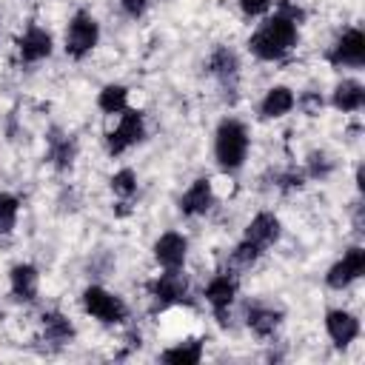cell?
<instances>
[{
	"label": "cell",
	"mask_w": 365,
	"mask_h": 365,
	"mask_svg": "<svg viewBox=\"0 0 365 365\" xmlns=\"http://www.w3.org/2000/svg\"><path fill=\"white\" fill-rule=\"evenodd\" d=\"M297 43H299V23L291 14L274 9V14H268L248 37V51L262 63H277L288 57L297 48Z\"/></svg>",
	"instance_id": "6da1fadb"
},
{
	"label": "cell",
	"mask_w": 365,
	"mask_h": 365,
	"mask_svg": "<svg viewBox=\"0 0 365 365\" xmlns=\"http://www.w3.org/2000/svg\"><path fill=\"white\" fill-rule=\"evenodd\" d=\"M248 148H251V137L242 120L237 117H225L220 120L217 131H214V160L222 171L234 174L245 165L248 160Z\"/></svg>",
	"instance_id": "7a4b0ae2"
},
{
	"label": "cell",
	"mask_w": 365,
	"mask_h": 365,
	"mask_svg": "<svg viewBox=\"0 0 365 365\" xmlns=\"http://www.w3.org/2000/svg\"><path fill=\"white\" fill-rule=\"evenodd\" d=\"M80 302H83V311L91 319L103 322V325H120V322L128 319V305L123 302V297H117L106 285H88V288H83Z\"/></svg>",
	"instance_id": "3957f363"
},
{
	"label": "cell",
	"mask_w": 365,
	"mask_h": 365,
	"mask_svg": "<svg viewBox=\"0 0 365 365\" xmlns=\"http://www.w3.org/2000/svg\"><path fill=\"white\" fill-rule=\"evenodd\" d=\"M100 43V23L91 11H74L68 26H66V37H63V48L71 60H83L88 57Z\"/></svg>",
	"instance_id": "277c9868"
},
{
	"label": "cell",
	"mask_w": 365,
	"mask_h": 365,
	"mask_svg": "<svg viewBox=\"0 0 365 365\" xmlns=\"http://www.w3.org/2000/svg\"><path fill=\"white\" fill-rule=\"evenodd\" d=\"M143 140H145V117H143V111H137V108L128 106L125 111L117 114V123L108 128L106 148H108L111 157H120L128 148L140 145Z\"/></svg>",
	"instance_id": "5b68a950"
},
{
	"label": "cell",
	"mask_w": 365,
	"mask_h": 365,
	"mask_svg": "<svg viewBox=\"0 0 365 365\" xmlns=\"http://www.w3.org/2000/svg\"><path fill=\"white\" fill-rule=\"evenodd\" d=\"M148 297L154 299L157 308H171V305H182L188 297V277L182 274V268L168 271L163 268V274H157L148 282Z\"/></svg>",
	"instance_id": "8992f818"
},
{
	"label": "cell",
	"mask_w": 365,
	"mask_h": 365,
	"mask_svg": "<svg viewBox=\"0 0 365 365\" xmlns=\"http://www.w3.org/2000/svg\"><path fill=\"white\" fill-rule=\"evenodd\" d=\"M328 63L336 66V68H362V63H365V34H362V29H356V26L345 29L334 40V46L328 48Z\"/></svg>",
	"instance_id": "52a82bcc"
},
{
	"label": "cell",
	"mask_w": 365,
	"mask_h": 365,
	"mask_svg": "<svg viewBox=\"0 0 365 365\" xmlns=\"http://www.w3.org/2000/svg\"><path fill=\"white\" fill-rule=\"evenodd\" d=\"M362 274H365V248H362V245H351V248L328 268L325 282H328V288L342 291V288L354 285Z\"/></svg>",
	"instance_id": "ba28073f"
},
{
	"label": "cell",
	"mask_w": 365,
	"mask_h": 365,
	"mask_svg": "<svg viewBox=\"0 0 365 365\" xmlns=\"http://www.w3.org/2000/svg\"><path fill=\"white\" fill-rule=\"evenodd\" d=\"M237 291H240V282H237V274H231V271H220V274H214V277L208 279L205 291H202L205 302L211 305V311L220 317L222 325L228 322L225 314L231 311V305H234V299H237Z\"/></svg>",
	"instance_id": "9c48e42d"
},
{
	"label": "cell",
	"mask_w": 365,
	"mask_h": 365,
	"mask_svg": "<svg viewBox=\"0 0 365 365\" xmlns=\"http://www.w3.org/2000/svg\"><path fill=\"white\" fill-rule=\"evenodd\" d=\"M151 254H154V262L160 268H168V271H177L185 265L188 259V237L180 234V231H165L154 240L151 245Z\"/></svg>",
	"instance_id": "30bf717a"
},
{
	"label": "cell",
	"mask_w": 365,
	"mask_h": 365,
	"mask_svg": "<svg viewBox=\"0 0 365 365\" xmlns=\"http://www.w3.org/2000/svg\"><path fill=\"white\" fill-rule=\"evenodd\" d=\"M51 51H54V40H51V34L43 26H34L31 23L17 37V57L23 63H43V60L51 57Z\"/></svg>",
	"instance_id": "8fae6325"
},
{
	"label": "cell",
	"mask_w": 365,
	"mask_h": 365,
	"mask_svg": "<svg viewBox=\"0 0 365 365\" xmlns=\"http://www.w3.org/2000/svg\"><path fill=\"white\" fill-rule=\"evenodd\" d=\"M279 237H282V222H279V217L271 214V211H259V214H254V217L248 220L242 240H248L251 245H257L259 251H265V248L277 245Z\"/></svg>",
	"instance_id": "7c38bea8"
},
{
	"label": "cell",
	"mask_w": 365,
	"mask_h": 365,
	"mask_svg": "<svg viewBox=\"0 0 365 365\" xmlns=\"http://www.w3.org/2000/svg\"><path fill=\"white\" fill-rule=\"evenodd\" d=\"M180 214L182 217H202L214 205V185L208 177H197L182 194H180Z\"/></svg>",
	"instance_id": "4fadbf2b"
},
{
	"label": "cell",
	"mask_w": 365,
	"mask_h": 365,
	"mask_svg": "<svg viewBox=\"0 0 365 365\" xmlns=\"http://www.w3.org/2000/svg\"><path fill=\"white\" fill-rule=\"evenodd\" d=\"M325 331L336 348H348L359 336V319L345 308H331L325 314Z\"/></svg>",
	"instance_id": "5bb4252c"
},
{
	"label": "cell",
	"mask_w": 365,
	"mask_h": 365,
	"mask_svg": "<svg viewBox=\"0 0 365 365\" xmlns=\"http://www.w3.org/2000/svg\"><path fill=\"white\" fill-rule=\"evenodd\" d=\"M9 291L17 302H34L40 291V271L31 262H17L9 271Z\"/></svg>",
	"instance_id": "9a60e30c"
},
{
	"label": "cell",
	"mask_w": 365,
	"mask_h": 365,
	"mask_svg": "<svg viewBox=\"0 0 365 365\" xmlns=\"http://www.w3.org/2000/svg\"><path fill=\"white\" fill-rule=\"evenodd\" d=\"M297 106V94L288 86H271L259 100V117L262 120H279L291 114Z\"/></svg>",
	"instance_id": "2e32d148"
},
{
	"label": "cell",
	"mask_w": 365,
	"mask_h": 365,
	"mask_svg": "<svg viewBox=\"0 0 365 365\" xmlns=\"http://www.w3.org/2000/svg\"><path fill=\"white\" fill-rule=\"evenodd\" d=\"M245 325L251 328L254 336L268 339V336H274V334L279 331V325H282V311L274 308V305H251V308L245 311Z\"/></svg>",
	"instance_id": "e0dca14e"
},
{
	"label": "cell",
	"mask_w": 365,
	"mask_h": 365,
	"mask_svg": "<svg viewBox=\"0 0 365 365\" xmlns=\"http://www.w3.org/2000/svg\"><path fill=\"white\" fill-rule=\"evenodd\" d=\"M331 106L336 111H342V114H356L365 106V88H362V83L354 80V77L339 80L334 86V91H331Z\"/></svg>",
	"instance_id": "ac0fdd59"
},
{
	"label": "cell",
	"mask_w": 365,
	"mask_h": 365,
	"mask_svg": "<svg viewBox=\"0 0 365 365\" xmlns=\"http://www.w3.org/2000/svg\"><path fill=\"white\" fill-rule=\"evenodd\" d=\"M40 328H43V339L51 342V345H66V342L74 339V325L60 311H46L43 319H40Z\"/></svg>",
	"instance_id": "d6986e66"
},
{
	"label": "cell",
	"mask_w": 365,
	"mask_h": 365,
	"mask_svg": "<svg viewBox=\"0 0 365 365\" xmlns=\"http://www.w3.org/2000/svg\"><path fill=\"white\" fill-rule=\"evenodd\" d=\"M208 71H211L220 83H234L237 74H240V57H237V51L228 48V46L214 48L211 57H208Z\"/></svg>",
	"instance_id": "ffe728a7"
},
{
	"label": "cell",
	"mask_w": 365,
	"mask_h": 365,
	"mask_svg": "<svg viewBox=\"0 0 365 365\" xmlns=\"http://www.w3.org/2000/svg\"><path fill=\"white\" fill-rule=\"evenodd\" d=\"M97 108L103 114H120L128 108V88L123 83H106L100 91H97Z\"/></svg>",
	"instance_id": "44dd1931"
},
{
	"label": "cell",
	"mask_w": 365,
	"mask_h": 365,
	"mask_svg": "<svg viewBox=\"0 0 365 365\" xmlns=\"http://www.w3.org/2000/svg\"><path fill=\"white\" fill-rule=\"evenodd\" d=\"M163 362H171V365H197L202 359V339H182L171 348H165L160 354Z\"/></svg>",
	"instance_id": "7402d4cb"
},
{
	"label": "cell",
	"mask_w": 365,
	"mask_h": 365,
	"mask_svg": "<svg viewBox=\"0 0 365 365\" xmlns=\"http://www.w3.org/2000/svg\"><path fill=\"white\" fill-rule=\"evenodd\" d=\"M74 157H77V143H74L71 134H54L48 140V160L57 168H71Z\"/></svg>",
	"instance_id": "603a6c76"
},
{
	"label": "cell",
	"mask_w": 365,
	"mask_h": 365,
	"mask_svg": "<svg viewBox=\"0 0 365 365\" xmlns=\"http://www.w3.org/2000/svg\"><path fill=\"white\" fill-rule=\"evenodd\" d=\"M259 257H262V251H259L257 245H251L248 240H240V242L231 248V254H228V271H231V274L251 271Z\"/></svg>",
	"instance_id": "cb8c5ba5"
},
{
	"label": "cell",
	"mask_w": 365,
	"mask_h": 365,
	"mask_svg": "<svg viewBox=\"0 0 365 365\" xmlns=\"http://www.w3.org/2000/svg\"><path fill=\"white\" fill-rule=\"evenodd\" d=\"M108 185H111V194H114L117 200H123V202L134 200V194H137V174H134V168H120V171H114L111 180H108Z\"/></svg>",
	"instance_id": "d4e9b609"
},
{
	"label": "cell",
	"mask_w": 365,
	"mask_h": 365,
	"mask_svg": "<svg viewBox=\"0 0 365 365\" xmlns=\"http://www.w3.org/2000/svg\"><path fill=\"white\" fill-rule=\"evenodd\" d=\"M17 214H20V200L9 191H0V234H11L17 225Z\"/></svg>",
	"instance_id": "484cf974"
},
{
	"label": "cell",
	"mask_w": 365,
	"mask_h": 365,
	"mask_svg": "<svg viewBox=\"0 0 365 365\" xmlns=\"http://www.w3.org/2000/svg\"><path fill=\"white\" fill-rule=\"evenodd\" d=\"M331 171H334V160H331L325 151H311V154H308V174H311V177L325 180Z\"/></svg>",
	"instance_id": "4316f807"
},
{
	"label": "cell",
	"mask_w": 365,
	"mask_h": 365,
	"mask_svg": "<svg viewBox=\"0 0 365 365\" xmlns=\"http://www.w3.org/2000/svg\"><path fill=\"white\" fill-rule=\"evenodd\" d=\"M297 106L302 108V114H308V117H317V114L322 111L325 100H322V94H319V91H302V94L297 97Z\"/></svg>",
	"instance_id": "83f0119b"
},
{
	"label": "cell",
	"mask_w": 365,
	"mask_h": 365,
	"mask_svg": "<svg viewBox=\"0 0 365 365\" xmlns=\"http://www.w3.org/2000/svg\"><path fill=\"white\" fill-rule=\"evenodd\" d=\"M271 3H274V0H237L240 11H242L245 17H262V14H268V11H271Z\"/></svg>",
	"instance_id": "f1b7e54d"
},
{
	"label": "cell",
	"mask_w": 365,
	"mask_h": 365,
	"mask_svg": "<svg viewBox=\"0 0 365 365\" xmlns=\"http://www.w3.org/2000/svg\"><path fill=\"white\" fill-rule=\"evenodd\" d=\"M120 11L131 20H140L148 11V0H120Z\"/></svg>",
	"instance_id": "f546056e"
}]
</instances>
